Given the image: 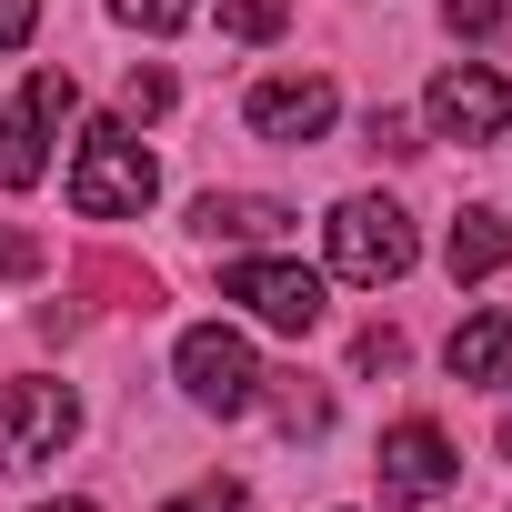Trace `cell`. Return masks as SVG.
Here are the masks:
<instances>
[{
	"mask_svg": "<svg viewBox=\"0 0 512 512\" xmlns=\"http://www.w3.org/2000/svg\"><path fill=\"white\" fill-rule=\"evenodd\" d=\"M191 11H201V0H111V21H131V31H151V41H171Z\"/></svg>",
	"mask_w": 512,
	"mask_h": 512,
	"instance_id": "5bb4252c",
	"label": "cell"
},
{
	"mask_svg": "<svg viewBox=\"0 0 512 512\" xmlns=\"http://www.w3.org/2000/svg\"><path fill=\"white\" fill-rule=\"evenodd\" d=\"M282 21H292V0H221V31L231 41H272Z\"/></svg>",
	"mask_w": 512,
	"mask_h": 512,
	"instance_id": "4fadbf2b",
	"label": "cell"
},
{
	"mask_svg": "<svg viewBox=\"0 0 512 512\" xmlns=\"http://www.w3.org/2000/svg\"><path fill=\"white\" fill-rule=\"evenodd\" d=\"M171 372H181V392H191L201 412H221V422L262 402V362H251V342H241L231 322H191L181 352H171Z\"/></svg>",
	"mask_w": 512,
	"mask_h": 512,
	"instance_id": "3957f363",
	"label": "cell"
},
{
	"mask_svg": "<svg viewBox=\"0 0 512 512\" xmlns=\"http://www.w3.org/2000/svg\"><path fill=\"white\" fill-rule=\"evenodd\" d=\"M161 512H241V482H201V492H181V502H161Z\"/></svg>",
	"mask_w": 512,
	"mask_h": 512,
	"instance_id": "ffe728a7",
	"label": "cell"
},
{
	"mask_svg": "<svg viewBox=\"0 0 512 512\" xmlns=\"http://www.w3.org/2000/svg\"><path fill=\"white\" fill-rule=\"evenodd\" d=\"M41 512H101V502H41Z\"/></svg>",
	"mask_w": 512,
	"mask_h": 512,
	"instance_id": "7402d4cb",
	"label": "cell"
},
{
	"mask_svg": "<svg viewBox=\"0 0 512 512\" xmlns=\"http://www.w3.org/2000/svg\"><path fill=\"white\" fill-rule=\"evenodd\" d=\"M412 211L402 201H382V191H352L342 211H332V272L342 282H362V292H382V282H402L412 272Z\"/></svg>",
	"mask_w": 512,
	"mask_h": 512,
	"instance_id": "7a4b0ae2",
	"label": "cell"
},
{
	"mask_svg": "<svg viewBox=\"0 0 512 512\" xmlns=\"http://www.w3.org/2000/svg\"><path fill=\"white\" fill-rule=\"evenodd\" d=\"M241 121L262 131V141H282V151H302V141H322V131L342 121V91H332L322 71H282V81H251Z\"/></svg>",
	"mask_w": 512,
	"mask_h": 512,
	"instance_id": "ba28073f",
	"label": "cell"
},
{
	"mask_svg": "<svg viewBox=\"0 0 512 512\" xmlns=\"http://www.w3.org/2000/svg\"><path fill=\"white\" fill-rule=\"evenodd\" d=\"M502 452H512V412H502Z\"/></svg>",
	"mask_w": 512,
	"mask_h": 512,
	"instance_id": "603a6c76",
	"label": "cell"
},
{
	"mask_svg": "<svg viewBox=\"0 0 512 512\" xmlns=\"http://www.w3.org/2000/svg\"><path fill=\"white\" fill-rule=\"evenodd\" d=\"M442 21H452L462 41H492V31H502V0H442Z\"/></svg>",
	"mask_w": 512,
	"mask_h": 512,
	"instance_id": "2e32d148",
	"label": "cell"
},
{
	"mask_svg": "<svg viewBox=\"0 0 512 512\" xmlns=\"http://www.w3.org/2000/svg\"><path fill=\"white\" fill-rule=\"evenodd\" d=\"M422 121H432L442 141H502V131H512V81L482 71V61H452V71L422 91Z\"/></svg>",
	"mask_w": 512,
	"mask_h": 512,
	"instance_id": "52a82bcc",
	"label": "cell"
},
{
	"mask_svg": "<svg viewBox=\"0 0 512 512\" xmlns=\"http://www.w3.org/2000/svg\"><path fill=\"white\" fill-rule=\"evenodd\" d=\"M442 362H452V382H472V392L512 382V312H472V322L442 342Z\"/></svg>",
	"mask_w": 512,
	"mask_h": 512,
	"instance_id": "30bf717a",
	"label": "cell"
},
{
	"mask_svg": "<svg viewBox=\"0 0 512 512\" xmlns=\"http://www.w3.org/2000/svg\"><path fill=\"white\" fill-rule=\"evenodd\" d=\"M41 31V0H0V51H21Z\"/></svg>",
	"mask_w": 512,
	"mask_h": 512,
	"instance_id": "44dd1931",
	"label": "cell"
},
{
	"mask_svg": "<svg viewBox=\"0 0 512 512\" xmlns=\"http://www.w3.org/2000/svg\"><path fill=\"white\" fill-rule=\"evenodd\" d=\"M352 372H402V332H362L352 342Z\"/></svg>",
	"mask_w": 512,
	"mask_h": 512,
	"instance_id": "ac0fdd59",
	"label": "cell"
},
{
	"mask_svg": "<svg viewBox=\"0 0 512 512\" xmlns=\"http://www.w3.org/2000/svg\"><path fill=\"white\" fill-rule=\"evenodd\" d=\"M211 241H282L292 231V211L282 201H262V191H201V211H191Z\"/></svg>",
	"mask_w": 512,
	"mask_h": 512,
	"instance_id": "7c38bea8",
	"label": "cell"
},
{
	"mask_svg": "<svg viewBox=\"0 0 512 512\" xmlns=\"http://www.w3.org/2000/svg\"><path fill=\"white\" fill-rule=\"evenodd\" d=\"M161 191V161L141 151L131 121H91L81 131V161H71V211L81 221H141Z\"/></svg>",
	"mask_w": 512,
	"mask_h": 512,
	"instance_id": "6da1fadb",
	"label": "cell"
},
{
	"mask_svg": "<svg viewBox=\"0 0 512 512\" xmlns=\"http://www.w3.org/2000/svg\"><path fill=\"white\" fill-rule=\"evenodd\" d=\"M221 292H231V302H251V312H262L272 332H292V342H302V332H322V312H332V302H322V272L282 262V251H251V262H231V272H221Z\"/></svg>",
	"mask_w": 512,
	"mask_h": 512,
	"instance_id": "8992f818",
	"label": "cell"
},
{
	"mask_svg": "<svg viewBox=\"0 0 512 512\" xmlns=\"http://www.w3.org/2000/svg\"><path fill=\"white\" fill-rule=\"evenodd\" d=\"M41 262H51V251H41L31 231H0V282H31Z\"/></svg>",
	"mask_w": 512,
	"mask_h": 512,
	"instance_id": "e0dca14e",
	"label": "cell"
},
{
	"mask_svg": "<svg viewBox=\"0 0 512 512\" xmlns=\"http://www.w3.org/2000/svg\"><path fill=\"white\" fill-rule=\"evenodd\" d=\"M171 101H181V91H171V71H131V81H121V121H161Z\"/></svg>",
	"mask_w": 512,
	"mask_h": 512,
	"instance_id": "9a60e30c",
	"label": "cell"
},
{
	"mask_svg": "<svg viewBox=\"0 0 512 512\" xmlns=\"http://www.w3.org/2000/svg\"><path fill=\"white\" fill-rule=\"evenodd\" d=\"M71 71H31V91L0 111V191H31L41 171H51V131L71 121Z\"/></svg>",
	"mask_w": 512,
	"mask_h": 512,
	"instance_id": "5b68a950",
	"label": "cell"
},
{
	"mask_svg": "<svg viewBox=\"0 0 512 512\" xmlns=\"http://www.w3.org/2000/svg\"><path fill=\"white\" fill-rule=\"evenodd\" d=\"M462 482V452H452V432L442 422H392L382 432V502H432V492H452Z\"/></svg>",
	"mask_w": 512,
	"mask_h": 512,
	"instance_id": "9c48e42d",
	"label": "cell"
},
{
	"mask_svg": "<svg viewBox=\"0 0 512 512\" xmlns=\"http://www.w3.org/2000/svg\"><path fill=\"white\" fill-rule=\"evenodd\" d=\"M502 262H512V211H462L452 241H442V272H452V282H482V272H502Z\"/></svg>",
	"mask_w": 512,
	"mask_h": 512,
	"instance_id": "8fae6325",
	"label": "cell"
},
{
	"mask_svg": "<svg viewBox=\"0 0 512 512\" xmlns=\"http://www.w3.org/2000/svg\"><path fill=\"white\" fill-rule=\"evenodd\" d=\"M372 151H392V161H412L422 141H412V121H402V111H372Z\"/></svg>",
	"mask_w": 512,
	"mask_h": 512,
	"instance_id": "d6986e66",
	"label": "cell"
},
{
	"mask_svg": "<svg viewBox=\"0 0 512 512\" xmlns=\"http://www.w3.org/2000/svg\"><path fill=\"white\" fill-rule=\"evenodd\" d=\"M81 432L71 382H0V472H41Z\"/></svg>",
	"mask_w": 512,
	"mask_h": 512,
	"instance_id": "277c9868",
	"label": "cell"
}]
</instances>
